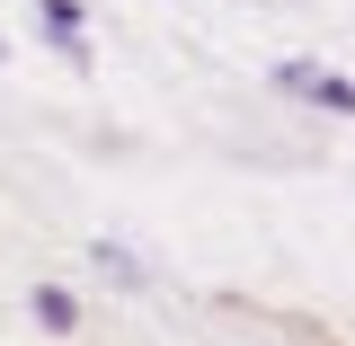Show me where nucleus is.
<instances>
[{
    "label": "nucleus",
    "instance_id": "obj_4",
    "mask_svg": "<svg viewBox=\"0 0 355 346\" xmlns=\"http://www.w3.org/2000/svg\"><path fill=\"white\" fill-rule=\"evenodd\" d=\"M302 107H320V116H355V80H347V71H329V62H311Z\"/></svg>",
    "mask_w": 355,
    "mask_h": 346
},
{
    "label": "nucleus",
    "instance_id": "obj_1",
    "mask_svg": "<svg viewBox=\"0 0 355 346\" xmlns=\"http://www.w3.org/2000/svg\"><path fill=\"white\" fill-rule=\"evenodd\" d=\"M36 36L53 44L62 62L89 71V0H36Z\"/></svg>",
    "mask_w": 355,
    "mask_h": 346
},
{
    "label": "nucleus",
    "instance_id": "obj_3",
    "mask_svg": "<svg viewBox=\"0 0 355 346\" xmlns=\"http://www.w3.org/2000/svg\"><path fill=\"white\" fill-rule=\"evenodd\" d=\"M89 266H98L116 293H142V284H151V275H142V258H133L125 240H89Z\"/></svg>",
    "mask_w": 355,
    "mask_h": 346
},
{
    "label": "nucleus",
    "instance_id": "obj_5",
    "mask_svg": "<svg viewBox=\"0 0 355 346\" xmlns=\"http://www.w3.org/2000/svg\"><path fill=\"white\" fill-rule=\"evenodd\" d=\"M0 62H9V36H0Z\"/></svg>",
    "mask_w": 355,
    "mask_h": 346
},
{
    "label": "nucleus",
    "instance_id": "obj_2",
    "mask_svg": "<svg viewBox=\"0 0 355 346\" xmlns=\"http://www.w3.org/2000/svg\"><path fill=\"white\" fill-rule=\"evenodd\" d=\"M27 320L44 338H80V293L71 284H27Z\"/></svg>",
    "mask_w": 355,
    "mask_h": 346
}]
</instances>
